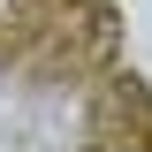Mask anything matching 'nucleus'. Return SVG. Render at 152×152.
<instances>
[]
</instances>
